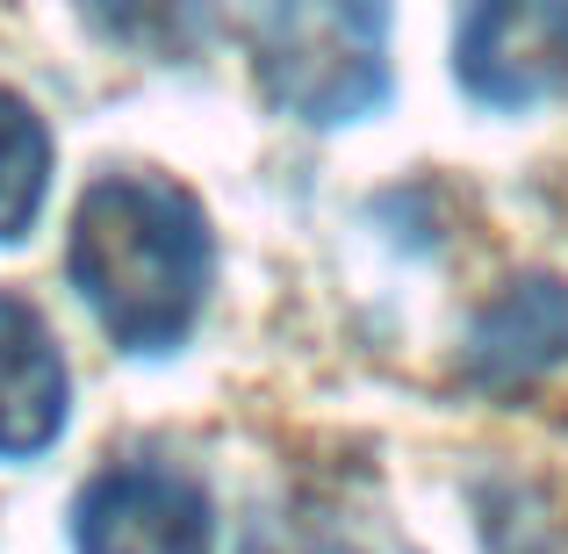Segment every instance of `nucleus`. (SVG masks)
<instances>
[{"mask_svg":"<svg viewBox=\"0 0 568 554\" xmlns=\"http://www.w3.org/2000/svg\"><path fill=\"white\" fill-rule=\"evenodd\" d=\"M72 547L80 554H209L216 547V504L194 475L166 461H115L72 504Z\"/></svg>","mask_w":568,"mask_h":554,"instance_id":"20e7f679","label":"nucleus"},{"mask_svg":"<svg viewBox=\"0 0 568 554\" xmlns=\"http://www.w3.org/2000/svg\"><path fill=\"white\" fill-rule=\"evenodd\" d=\"M87 29L138 58H187L209 37V0H80Z\"/></svg>","mask_w":568,"mask_h":554,"instance_id":"6e6552de","label":"nucleus"},{"mask_svg":"<svg viewBox=\"0 0 568 554\" xmlns=\"http://www.w3.org/2000/svg\"><path fill=\"white\" fill-rule=\"evenodd\" d=\"M568 361V281L555 274H518L497 303L475 318L468 346H460V367H468L475 389H511L540 382Z\"/></svg>","mask_w":568,"mask_h":554,"instance_id":"423d86ee","label":"nucleus"},{"mask_svg":"<svg viewBox=\"0 0 568 554\" xmlns=\"http://www.w3.org/2000/svg\"><path fill=\"white\" fill-rule=\"evenodd\" d=\"M454 80L497 115L555 101L568 87V0H468L454 29Z\"/></svg>","mask_w":568,"mask_h":554,"instance_id":"7ed1b4c3","label":"nucleus"},{"mask_svg":"<svg viewBox=\"0 0 568 554\" xmlns=\"http://www.w3.org/2000/svg\"><path fill=\"white\" fill-rule=\"evenodd\" d=\"M51 194V130L14 87H0V245H22Z\"/></svg>","mask_w":568,"mask_h":554,"instance_id":"0eeeda50","label":"nucleus"},{"mask_svg":"<svg viewBox=\"0 0 568 554\" xmlns=\"http://www.w3.org/2000/svg\"><path fill=\"white\" fill-rule=\"evenodd\" d=\"M245 554H346V547L338 541H310V533H295V541L288 533H266V541H252Z\"/></svg>","mask_w":568,"mask_h":554,"instance_id":"1a4fd4ad","label":"nucleus"},{"mask_svg":"<svg viewBox=\"0 0 568 554\" xmlns=\"http://www.w3.org/2000/svg\"><path fill=\"white\" fill-rule=\"evenodd\" d=\"M65 274L87 318L123 353H173L216 281V238L187 188L152 173H101L72 209Z\"/></svg>","mask_w":568,"mask_h":554,"instance_id":"f257e3e1","label":"nucleus"},{"mask_svg":"<svg viewBox=\"0 0 568 554\" xmlns=\"http://www.w3.org/2000/svg\"><path fill=\"white\" fill-rule=\"evenodd\" d=\"M388 0H252L245 43L260 94L310 130L367 123L388 101Z\"/></svg>","mask_w":568,"mask_h":554,"instance_id":"f03ea898","label":"nucleus"},{"mask_svg":"<svg viewBox=\"0 0 568 554\" xmlns=\"http://www.w3.org/2000/svg\"><path fill=\"white\" fill-rule=\"evenodd\" d=\"M72 417V374L37 303L0 289V461H37Z\"/></svg>","mask_w":568,"mask_h":554,"instance_id":"39448f33","label":"nucleus"}]
</instances>
